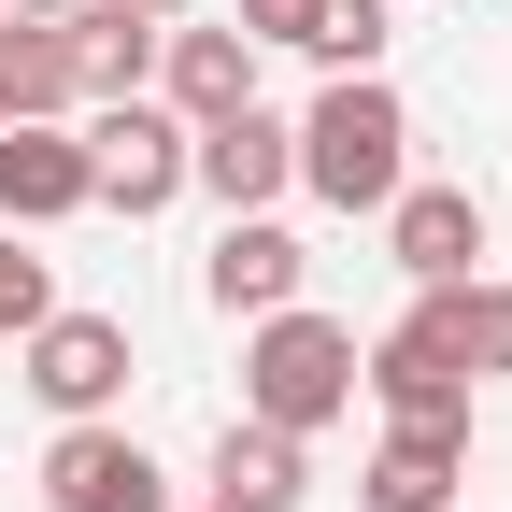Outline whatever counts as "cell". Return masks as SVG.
I'll return each mask as SVG.
<instances>
[{"instance_id": "6da1fadb", "label": "cell", "mask_w": 512, "mask_h": 512, "mask_svg": "<svg viewBox=\"0 0 512 512\" xmlns=\"http://www.w3.org/2000/svg\"><path fill=\"white\" fill-rule=\"evenodd\" d=\"M299 185L328 214H384L413 185V114H399V86L384 72H328L313 86V114H299Z\"/></svg>"}, {"instance_id": "7a4b0ae2", "label": "cell", "mask_w": 512, "mask_h": 512, "mask_svg": "<svg viewBox=\"0 0 512 512\" xmlns=\"http://www.w3.org/2000/svg\"><path fill=\"white\" fill-rule=\"evenodd\" d=\"M242 413H256V427H285V441L342 427V413H356V328H328L313 299L256 313V328H242Z\"/></svg>"}, {"instance_id": "3957f363", "label": "cell", "mask_w": 512, "mask_h": 512, "mask_svg": "<svg viewBox=\"0 0 512 512\" xmlns=\"http://www.w3.org/2000/svg\"><path fill=\"white\" fill-rule=\"evenodd\" d=\"M356 399H384V427H441V441H470V356H456V328H441V285H413L399 328L356 342Z\"/></svg>"}, {"instance_id": "277c9868", "label": "cell", "mask_w": 512, "mask_h": 512, "mask_svg": "<svg viewBox=\"0 0 512 512\" xmlns=\"http://www.w3.org/2000/svg\"><path fill=\"white\" fill-rule=\"evenodd\" d=\"M15 356H29V399H43L57 427H100V413L128 399V313H72V299H57Z\"/></svg>"}, {"instance_id": "5b68a950", "label": "cell", "mask_w": 512, "mask_h": 512, "mask_svg": "<svg viewBox=\"0 0 512 512\" xmlns=\"http://www.w3.org/2000/svg\"><path fill=\"white\" fill-rule=\"evenodd\" d=\"M86 171H100L114 214H171V200H185V114H157V100H100V114H86Z\"/></svg>"}, {"instance_id": "8992f818", "label": "cell", "mask_w": 512, "mask_h": 512, "mask_svg": "<svg viewBox=\"0 0 512 512\" xmlns=\"http://www.w3.org/2000/svg\"><path fill=\"white\" fill-rule=\"evenodd\" d=\"M43 512H171V470H157L114 413H100V427H57V441H43Z\"/></svg>"}, {"instance_id": "52a82bcc", "label": "cell", "mask_w": 512, "mask_h": 512, "mask_svg": "<svg viewBox=\"0 0 512 512\" xmlns=\"http://www.w3.org/2000/svg\"><path fill=\"white\" fill-rule=\"evenodd\" d=\"M185 185H200V200H228V214H271L285 185H299V128L285 114H214V128H185Z\"/></svg>"}, {"instance_id": "ba28073f", "label": "cell", "mask_w": 512, "mask_h": 512, "mask_svg": "<svg viewBox=\"0 0 512 512\" xmlns=\"http://www.w3.org/2000/svg\"><path fill=\"white\" fill-rule=\"evenodd\" d=\"M86 200H100V171H86V128L72 114H15L0 128V228H57Z\"/></svg>"}, {"instance_id": "9c48e42d", "label": "cell", "mask_w": 512, "mask_h": 512, "mask_svg": "<svg viewBox=\"0 0 512 512\" xmlns=\"http://www.w3.org/2000/svg\"><path fill=\"white\" fill-rule=\"evenodd\" d=\"M157 114H185V128H214V114H242L256 100V43L242 29H214V15H171L157 29V86H143Z\"/></svg>"}, {"instance_id": "30bf717a", "label": "cell", "mask_w": 512, "mask_h": 512, "mask_svg": "<svg viewBox=\"0 0 512 512\" xmlns=\"http://www.w3.org/2000/svg\"><path fill=\"white\" fill-rule=\"evenodd\" d=\"M384 256H399L413 285H470L484 271V185H399V200H384Z\"/></svg>"}, {"instance_id": "8fae6325", "label": "cell", "mask_w": 512, "mask_h": 512, "mask_svg": "<svg viewBox=\"0 0 512 512\" xmlns=\"http://www.w3.org/2000/svg\"><path fill=\"white\" fill-rule=\"evenodd\" d=\"M299 285H313V256H299V228H285V214H228V228H214V256H200V299H214V313H242V328H256V313H285Z\"/></svg>"}, {"instance_id": "7c38bea8", "label": "cell", "mask_w": 512, "mask_h": 512, "mask_svg": "<svg viewBox=\"0 0 512 512\" xmlns=\"http://www.w3.org/2000/svg\"><path fill=\"white\" fill-rule=\"evenodd\" d=\"M200 498H214V512H299V498H313V441H285V427L228 413V441H214Z\"/></svg>"}, {"instance_id": "4fadbf2b", "label": "cell", "mask_w": 512, "mask_h": 512, "mask_svg": "<svg viewBox=\"0 0 512 512\" xmlns=\"http://www.w3.org/2000/svg\"><path fill=\"white\" fill-rule=\"evenodd\" d=\"M456 470H470V441H441V427H384L370 470H356V512H456Z\"/></svg>"}, {"instance_id": "5bb4252c", "label": "cell", "mask_w": 512, "mask_h": 512, "mask_svg": "<svg viewBox=\"0 0 512 512\" xmlns=\"http://www.w3.org/2000/svg\"><path fill=\"white\" fill-rule=\"evenodd\" d=\"M72 114V15H0V128Z\"/></svg>"}, {"instance_id": "9a60e30c", "label": "cell", "mask_w": 512, "mask_h": 512, "mask_svg": "<svg viewBox=\"0 0 512 512\" xmlns=\"http://www.w3.org/2000/svg\"><path fill=\"white\" fill-rule=\"evenodd\" d=\"M157 86V29L114 15V0H86L72 15V100H143Z\"/></svg>"}, {"instance_id": "2e32d148", "label": "cell", "mask_w": 512, "mask_h": 512, "mask_svg": "<svg viewBox=\"0 0 512 512\" xmlns=\"http://www.w3.org/2000/svg\"><path fill=\"white\" fill-rule=\"evenodd\" d=\"M399 43V0H299V57L313 72H384Z\"/></svg>"}, {"instance_id": "e0dca14e", "label": "cell", "mask_w": 512, "mask_h": 512, "mask_svg": "<svg viewBox=\"0 0 512 512\" xmlns=\"http://www.w3.org/2000/svg\"><path fill=\"white\" fill-rule=\"evenodd\" d=\"M441 328H456V356H470V384H512V285H441Z\"/></svg>"}, {"instance_id": "ac0fdd59", "label": "cell", "mask_w": 512, "mask_h": 512, "mask_svg": "<svg viewBox=\"0 0 512 512\" xmlns=\"http://www.w3.org/2000/svg\"><path fill=\"white\" fill-rule=\"evenodd\" d=\"M43 313H57V271L29 256V228H0V342H29Z\"/></svg>"}, {"instance_id": "d6986e66", "label": "cell", "mask_w": 512, "mask_h": 512, "mask_svg": "<svg viewBox=\"0 0 512 512\" xmlns=\"http://www.w3.org/2000/svg\"><path fill=\"white\" fill-rule=\"evenodd\" d=\"M114 15H143V29H171V15H200V0H114Z\"/></svg>"}, {"instance_id": "ffe728a7", "label": "cell", "mask_w": 512, "mask_h": 512, "mask_svg": "<svg viewBox=\"0 0 512 512\" xmlns=\"http://www.w3.org/2000/svg\"><path fill=\"white\" fill-rule=\"evenodd\" d=\"M0 15H86V0H0Z\"/></svg>"}, {"instance_id": "44dd1931", "label": "cell", "mask_w": 512, "mask_h": 512, "mask_svg": "<svg viewBox=\"0 0 512 512\" xmlns=\"http://www.w3.org/2000/svg\"><path fill=\"white\" fill-rule=\"evenodd\" d=\"M171 512H214V498H171Z\"/></svg>"}]
</instances>
